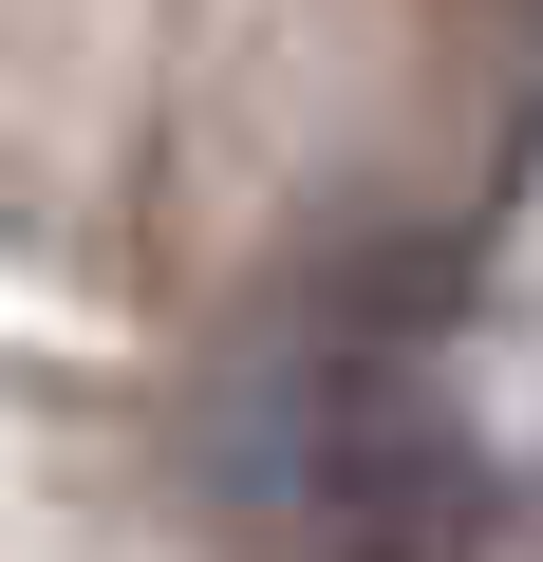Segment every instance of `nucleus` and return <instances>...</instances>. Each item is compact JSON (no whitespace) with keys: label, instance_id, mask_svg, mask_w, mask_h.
I'll use <instances>...</instances> for the list:
<instances>
[{"label":"nucleus","instance_id":"nucleus-1","mask_svg":"<svg viewBox=\"0 0 543 562\" xmlns=\"http://www.w3.org/2000/svg\"><path fill=\"white\" fill-rule=\"evenodd\" d=\"M225 487L282 525L301 562H431V543H468V431L412 375H375V357L262 375L225 413Z\"/></svg>","mask_w":543,"mask_h":562}]
</instances>
